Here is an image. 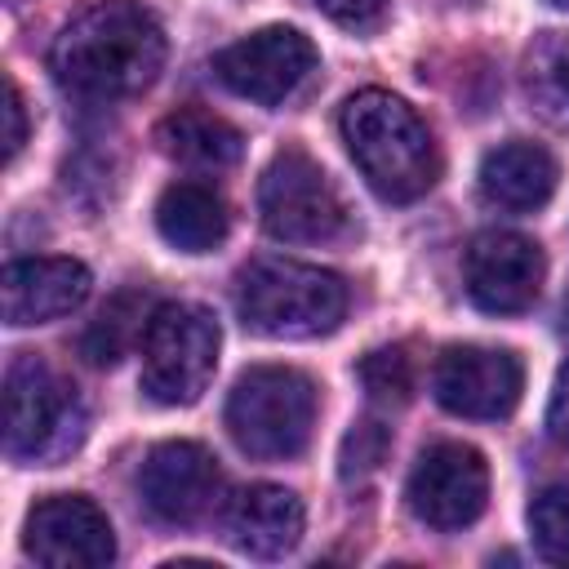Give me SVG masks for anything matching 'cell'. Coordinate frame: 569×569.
Segmentation results:
<instances>
[{
	"instance_id": "cell-2",
	"label": "cell",
	"mask_w": 569,
	"mask_h": 569,
	"mask_svg": "<svg viewBox=\"0 0 569 569\" xmlns=\"http://www.w3.org/2000/svg\"><path fill=\"white\" fill-rule=\"evenodd\" d=\"M338 124L356 169L382 200L409 204L436 187L440 178L436 138L405 98L387 89H360L347 98Z\"/></svg>"
},
{
	"instance_id": "cell-25",
	"label": "cell",
	"mask_w": 569,
	"mask_h": 569,
	"mask_svg": "<svg viewBox=\"0 0 569 569\" xmlns=\"http://www.w3.org/2000/svg\"><path fill=\"white\" fill-rule=\"evenodd\" d=\"M27 142V111H22V93L13 84V76L4 80V160H13Z\"/></svg>"
},
{
	"instance_id": "cell-16",
	"label": "cell",
	"mask_w": 569,
	"mask_h": 569,
	"mask_svg": "<svg viewBox=\"0 0 569 569\" xmlns=\"http://www.w3.org/2000/svg\"><path fill=\"white\" fill-rule=\"evenodd\" d=\"M556 156L538 142H502L493 147L485 160H480V196L498 209H511V213H529V209H542L556 191Z\"/></svg>"
},
{
	"instance_id": "cell-11",
	"label": "cell",
	"mask_w": 569,
	"mask_h": 569,
	"mask_svg": "<svg viewBox=\"0 0 569 569\" xmlns=\"http://www.w3.org/2000/svg\"><path fill=\"white\" fill-rule=\"evenodd\" d=\"M22 547L49 569H102L116 560V533L98 502L84 493H53L27 511Z\"/></svg>"
},
{
	"instance_id": "cell-8",
	"label": "cell",
	"mask_w": 569,
	"mask_h": 569,
	"mask_svg": "<svg viewBox=\"0 0 569 569\" xmlns=\"http://www.w3.org/2000/svg\"><path fill=\"white\" fill-rule=\"evenodd\" d=\"M316 62H320V53L298 27H262V31L240 36L236 44L218 49L213 76L236 98H249L258 107H276L311 80Z\"/></svg>"
},
{
	"instance_id": "cell-26",
	"label": "cell",
	"mask_w": 569,
	"mask_h": 569,
	"mask_svg": "<svg viewBox=\"0 0 569 569\" xmlns=\"http://www.w3.org/2000/svg\"><path fill=\"white\" fill-rule=\"evenodd\" d=\"M547 431H551L556 440H569V360L560 365L556 387H551V405H547Z\"/></svg>"
},
{
	"instance_id": "cell-27",
	"label": "cell",
	"mask_w": 569,
	"mask_h": 569,
	"mask_svg": "<svg viewBox=\"0 0 569 569\" xmlns=\"http://www.w3.org/2000/svg\"><path fill=\"white\" fill-rule=\"evenodd\" d=\"M551 4H560V9H569V0H551Z\"/></svg>"
},
{
	"instance_id": "cell-13",
	"label": "cell",
	"mask_w": 569,
	"mask_h": 569,
	"mask_svg": "<svg viewBox=\"0 0 569 569\" xmlns=\"http://www.w3.org/2000/svg\"><path fill=\"white\" fill-rule=\"evenodd\" d=\"M138 493L147 511L164 525H196L213 511L222 493V467L218 458L196 440H164L147 453L138 471Z\"/></svg>"
},
{
	"instance_id": "cell-14",
	"label": "cell",
	"mask_w": 569,
	"mask_h": 569,
	"mask_svg": "<svg viewBox=\"0 0 569 569\" xmlns=\"http://www.w3.org/2000/svg\"><path fill=\"white\" fill-rule=\"evenodd\" d=\"M89 267L76 258H13L4 267V320L13 329L71 316L89 298Z\"/></svg>"
},
{
	"instance_id": "cell-9",
	"label": "cell",
	"mask_w": 569,
	"mask_h": 569,
	"mask_svg": "<svg viewBox=\"0 0 569 569\" xmlns=\"http://www.w3.org/2000/svg\"><path fill=\"white\" fill-rule=\"evenodd\" d=\"M409 511L431 525V529H462L471 520H480L485 502H489V467L485 453L458 440H440L431 445L405 485Z\"/></svg>"
},
{
	"instance_id": "cell-3",
	"label": "cell",
	"mask_w": 569,
	"mask_h": 569,
	"mask_svg": "<svg viewBox=\"0 0 569 569\" xmlns=\"http://www.w3.org/2000/svg\"><path fill=\"white\" fill-rule=\"evenodd\" d=\"M236 311L244 329L262 338H320L333 333L347 316V284L342 276L289 262V258H253L236 276Z\"/></svg>"
},
{
	"instance_id": "cell-1",
	"label": "cell",
	"mask_w": 569,
	"mask_h": 569,
	"mask_svg": "<svg viewBox=\"0 0 569 569\" xmlns=\"http://www.w3.org/2000/svg\"><path fill=\"white\" fill-rule=\"evenodd\" d=\"M164 31L133 0H93L62 22L49 49L53 80L84 102L142 93L164 67Z\"/></svg>"
},
{
	"instance_id": "cell-20",
	"label": "cell",
	"mask_w": 569,
	"mask_h": 569,
	"mask_svg": "<svg viewBox=\"0 0 569 569\" xmlns=\"http://www.w3.org/2000/svg\"><path fill=\"white\" fill-rule=\"evenodd\" d=\"M151 311L156 307H147V293H138V289H120L116 298H107V307L80 333L84 360L89 365H116L120 356H129V347L142 342V333L151 325Z\"/></svg>"
},
{
	"instance_id": "cell-22",
	"label": "cell",
	"mask_w": 569,
	"mask_h": 569,
	"mask_svg": "<svg viewBox=\"0 0 569 569\" xmlns=\"http://www.w3.org/2000/svg\"><path fill=\"white\" fill-rule=\"evenodd\" d=\"M360 382L373 405H405L413 391V360L405 347H378L360 360Z\"/></svg>"
},
{
	"instance_id": "cell-4",
	"label": "cell",
	"mask_w": 569,
	"mask_h": 569,
	"mask_svg": "<svg viewBox=\"0 0 569 569\" xmlns=\"http://www.w3.org/2000/svg\"><path fill=\"white\" fill-rule=\"evenodd\" d=\"M316 382L289 365H253L227 396V431L249 458H298L316 427Z\"/></svg>"
},
{
	"instance_id": "cell-10",
	"label": "cell",
	"mask_w": 569,
	"mask_h": 569,
	"mask_svg": "<svg viewBox=\"0 0 569 569\" xmlns=\"http://www.w3.org/2000/svg\"><path fill=\"white\" fill-rule=\"evenodd\" d=\"M431 391L449 413L493 422L516 409V400L525 391V369H520L516 351L458 342L436 356Z\"/></svg>"
},
{
	"instance_id": "cell-21",
	"label": "cell",
	"mask_w": 569,
	"mask_h": 569,
	"mask_svg": "<svg viewBox=\"0 0 569 569\" xmlns=\"http://www.w3.org/2000/svg\"><path fill=\"white\" fill-rule=\"evenodd\" d=\"M529 533L542 560L569 565V485H547L529 502Z\"/></svg>"
},
{
	"instance_id": "cell-18",
	"label": "cell",
	"mask_w": 569,
	"mask_h": 569,
	"mask_svg": "<svg viewBox=\"0 0 569 569\" xmlns=\"http://www.w3.org/2000/svg\"><path fill=\"white\" fill-rule=\"evenodd\" d=\"M156 142L169 160L191 169H227L240 160L244 138L231 120L204 111V107H178L156 124Z\"/></svg>"
},
{
	"instance_id": "cell-19",
	"label": "cell",
	"mask_w": 569,
	"mask_h": 569,
	"mask_svg": "<svg viewBox=\"0 0 569 569\" xmlns=\"http://www.w3.org/2000/svg\"><path fill=\"white\" fill-rule=\"evenodd\" d=\"M520 89L547 124L569 129V36L565 31L533 36L520 62Z\"/></svg>"
},
{
	"instance_id": "cell-23",
	"label": "cell",
	"mask_w": 569,
	"mask_h": 569,
	"mask_svg": "<svg viewBox=\"0 0 569 569\" xmlns=\"http://www.w3.org/2000/svg\"><path fill=\"white\" fill-rule=\"evenodd\" d=\"M387 445H391V431L382 427V422H356L351 431H347V440H342V480H360V476H369L382 458H387Z\"/></svg>"
},
{
	"instance_id": "cell-5",
	"label": "cell",
	"mask_w": 569,
	"mask_h": 569,
	"mask_svg": "<svg viewBox=\"0 0 569 569\" xmlns=\"http://www.w3.org/2000/svg\"><path fill=\"white\" fill-rule=\"evenodd\" d=\"M84 436L76 387L40 356H18L4 369V453L13 462H58Z\"/></svg>"
},
{
	"instance_id": "cell-17",
	"label": "cell",
	"mask_w": 569,
	"mask_h": 569,
	"mask_svg": "<svg viewBox=\"0 0 569 569\" xmlns=\"http://www.w3.org/2000/svg\"><path fill=\"white\" fill-rule=\"evenodd\" d=\"M227 200L204 182H173L156 200V231L182 253H209L227 240Z\"/></svg>"
},
{
	"instance_id": "cell-12",
	"label": "cell",
	"mask_w": 569,
	"mask_h": 569,
	"mask_svg": "<svg viewBox=\"0 0 569 569\" xmlns=\"http://www.w3.org/2000/svg\"><path fill=\"white\" fill-rule=\"evenodd\" d=\"M547 258L520 231H480L467 244V298L489 316L529 311L542 293Z\"/></svg>"
},
{
	"instance_id": "cell-15",
	"label": "cell",
	"mask_w": 569,
	"mask_h": 569,
	"mask_svg": "<svg viewBox=\"0 0 569 569\" xmlns=\"http://www.w3.org/2000/svg\"><path fill=\"white\" fill-rule=\"evenodd\" d=\"M302 529H307L302 498L284 485H249L227 507V533L253 560L289 556L302 542Z\"/></svg>"
},
{
	"instance_id": "cell-6",
	"label": "cell",
	"mask_w": 569,
	"mask_h": 569,
	"mask_svg": "<svg viewBox=\"0 0 569 569\" xmlns=\"http://www.w3.org/2000/svg\"><path fill=\"white\" fill-rule=\"evenodd\" d=\"M218 320L200 302H160L142 333V391L156 405H196L218 369Z\"/></svg>"
},
{
	"instance_id": "cell-7",
	"label": "cell",
	"mask_w": 569,
	"mask_h": 569,
	"mask_svg": "<svg viewBox=\"0 0 569 569\" xmlns=\"http://www.w3.org/2000/svg\"><path fill=\"white\" fill-rule=\"evenodd\" d=\"M258 213L267 236L284 244H325L347 231V204L329 173L298 147L271 156L258 182Z\"/></svg>"
},
{
	"instance_id": "cell-24",
	"label": "cell",
	"mask_w": 569,
	"mask_h": 569,
	"mask_svg": "<svg viewBox=\"0 0 569 569\" xmlns=\"http://www.w3.org/2000/svg\"><path fill=\"white\" fill-rule=\"evenodd\" d=\"M316 9L325 18H333L338 27H373L387 9V0H316Z\"/></svg>"
}]
</instances>
